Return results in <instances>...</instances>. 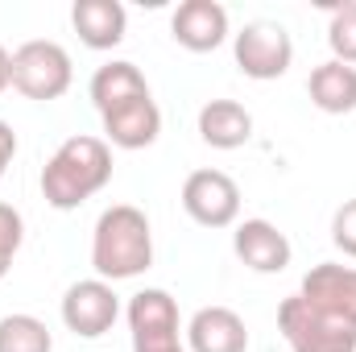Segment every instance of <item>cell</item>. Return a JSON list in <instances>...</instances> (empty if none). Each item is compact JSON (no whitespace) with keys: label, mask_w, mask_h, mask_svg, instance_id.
<instances>
[{"label":"cell","mask_w":356,"mask_h":352,"mask_svg":"<svg viewBox=\"0 0 356 352\" xmlns=\"http://www.w3.org/2000/svg\"><path fill=\"white\" fill-rule=\"evenodd\" d=\"M307 95L319 112L327 116H344V112H356V67L348 63H319L307 79Z\"/></svg>","instance_id":"2e32d148"},{"label":"cell","mask_w":356,"mask_h":352,"mask_svg":"<svg viewBox=\"0 0 356 352\" xmlns=\"http://www.w3.org/2000/svg\"><path fill=\"white\" fill-rule=\"evenodd\" d=\"M88 91H91L95 112H108V108H116V104H124V99H133V95H149V83H145V75L137 71V63L112 58V63H104V67L91 75Z\"/></svg>","instance_id":"e0dca14e"},{"label":"cell","mask_w":356,"mask_h":352,"mask_svg":"<svg viewBox=\"0 0 356 352\" xmlns=\"http://www.w3.org/2000/svg\"><path fill=\"white\" fill-rule=\"evenodd\" d=\"M332 245L356 262V199H344L332 216Z\"/></svg>","instance_id":"44dd1931"},{"label":"cell","mask_w":356,"mask_h":352,"mask_svg":"<svg viewBox=\"0 0 356 352\" xmlns=\"http://www.w3.org/2000/svg\"><path fill=\"white\" fill-rule=\"evenodd\" d=\"M99 120H104V141L116 150H149L162 137V108H158L154 91L99 112Z\"/></svg>","instance_id":"9c48e42d"},{"label":"cell","mask_w":356,"mask_h":352,"mask_svg":"<svg viewBox=\"0 0 356 352\" xmlns=\"http://www.w3.org/2000/svg\"><path fill=\"white\" fill-rule=\"evenodd\" d=\"M277 332L290 352H356V328L311 307L302 294L282 298L277 307Z\"/></svg>","instance_id":"3957f363"},{"label":"cell","mask_w":356,"mask_h":352,"mask_svg":"<svg viewBox=\"0 0 356 352\" xmlns=\"http://www.w3.org/2000/svg\"><path fill=\"white\" fill-rule=\"evenodd\" d=\"M199 137L211 150H241L253 141V112L236 99H207L199 108Z\"/></svg>","instance_id":"9a60e30c"},{"label":"cell","mask_w":356,"mask_h":352,"mask_svg":"<svg viewBox=\"0 0 356 352\" xmlns=\"http://www.w3.org/2000/svg\"><path fill=\"white\" fill-rule=\"evenodd\" d=\"M191 352H249V328L232 307H199L186 323Z\"/></svg>","instance_id":"4fadbf2b"},{"label":"cell","mask_w":356,"mask_h":352,"mask_svg":"<svg viewBox=\"0 0 356 352\" xmlns=\"http://www.w3.org/2000/svg\"><path fill=\"white\" fill-rule=\"evenodd\" d=\"M154 265V228L149 216L133 203H112L91 228V269L104 282L141 278Z\"/></svg>","instance_id":"7a4b0ae2"},{"label":"cell","mask_w":356,"mask_h":352,"mask_svg":"<svg viewBox=\"0 0 356 352\" xmlns=\"http://www.w3.org/2000/svg\"><path fill=\"white\" fill-rule=\"evenodd\" d=\"M71 83H75V67L58 42L33 38V42L13 50V88L25 99H38V104L63 99L71 91Z\"/></svg>","instance_id":"277c9868"},{"label":"cell","mask_w":356,"mask_h":352,"mask_svg":"<svg viewBox=\"0 0 356 352\" xmlns=\"http://www.w3.org/2000/svg\"><path fill=\"white\" fill-rule=\"evenodd\" d=\"M116 319H120V298H116L112 282H104V278H83L63 294V323L79 340L108 336Z\"/></svg>","instance_id":"ba28073f"},{"label":"cell","mask_w":356,"mask_h":352,"mask_svg":"<svg viewBox=\"0 0 356 352\" xmlns=\"http://www.w3.org/2000/svg\"><path fill=\"white\" fill-rule=\"evenodd\" d=\"M170 38L191 54L220 50L228 42V8L220 0H182L170 17Z\"/></svg>","instance_id":"30bf717a"},{"label":"cell","mask_w":356,"mask_h":352,"mask_svg":"<svg viewBox=\"0 0 356 352\" xmlns=\"http://www.w3.org/2000/svg\"><path fill=\"white\" fill-rule=\"evenodd\" d=\"M232 58H236L245 79H257V83L282 79L294 63V38L282 21H266V17L249 21L232 38Z\"/></svg>","instance_id":"5b68a950"},{"label":"cell","mask_w":356,"mask_h":352,"mask_svg":"<svg viewBox=\"0 0 356 352\" xmlns=\"http://www.w3.org/2000/svg\"><path fill=\"white\" fill-rule=\"evenodd\" d=\"M25 241V220L13 203H0V278L13 269V257Z\"/></svg>","instance_id":"ffe728a7"},{"label":"cell","mask_w":356,"mask_h":352,"mask_svg":"<svg viewBox=\"0 0 356 352\" xmlns=\"http://www.w3.org/2000/svg\"><path fill=\"white\" fill-rule=\"evenodd\" d=\"M182 211L203 228H232L241 216V186L224 170H191L182 182Z\"/></svg>","instance_id":"52a82bcc"},{"label":"cell","mask_w":356,"mask_h":352,"mask_svg":"<svg viewBox=\"0 0 356 352\" xmlns=\"http://www.w3.org/2000/svg\"><path fill=\"white\" fill-rule=\"evenodd\" d=\"M0 352H54V336L38 315H4L0 319Z\"/></svg>","instance_id":"ac0fdd59"},{"label":"cell","mask_w":356,"mask_h":352,"mask_svg":"<svg viewBox=\"0 0 356 352\" xmlns=\"http://www.w3.org/2000/svg\"><path fill=\"white\" fill-rule=\"evenodd\" d=\"M232 253L253 273H282L294 257L290 237L269 220H241L236 232H232Z\"/></svg>","instance_id":"7c38bea8"},{"label":"cell","mask_w":356,"mask_h":352,"mask_svg":"<svg viewBox=\"0 0 356 352\" xmlns=\"http://www.w3.org/2000/svg\"><path fill=\"white\" fill-rule=\"evenodd\" d=\"M13 158H17V133H13V125H8V120H0V178L8 175Z\"/></svg>","instance_id":"7402d4cb"},{"label":"cell","mask_w":356,"mask_h":352,"mask_svg":"<svg viewBox=\"0 0 356 352\" xmlns=\"http://www.w3.org/2000/svg\"><path fill=\"white\" fill-rule=\"evenodd\" d=\"M71 25L88 50H112L124 42L129 13L120 0H75L71 4Z\"/></svg>","instance_id":"5bb4252c"},{"label":"cell","mask_w":356,"mask_h":352,"mask_svg":"<svg viewBox=\"0 0 356 352\" xmlns=\"http://www.w3.org/2000/svg\"><path fill=\"white\" fill-rule=\"evenodd\" d=\"M298 294L311 307H319V311H327V315L356 328V265H340V262L311 265Z\"/></svg>","instance_id":"8fae6325"},{"label":"cell","mask_w":356,"mask_h":352,"mask_svg":"<svg viewBox=\"0 0 356 352\" xmlns=\"http://www.w3.org/2000/svg\"><path fill=\"white\" fill-rule=\"evenodd\" d=\"M327 46H332V58H336V63L356 67V0H344V4L332 8Z\"/></svg>","instance_id":"d6986e66"},{"label":"cell","mask_w":356,"mask_h":352,"mask_svg":"<svg viewBox=\"0 0 356 352\" xmlns=\"http://www.w3.org/2000/svg\"><path fill=\"white\" fill-rule=\"evenodd\" d=\"M112 182V145L104 137L75 133L42 166V199L54 211H75Z\"/></svg>","instance_id":"6da1fadb"},{"label":"cell","mask_w":356,"mask_h":352,"mask_svg":"<svg viewBox=\"0 0 356 352\" xmlns=\"http://www.w3.org/2000/svg\"><path fill=\"white\" fill-rule=\"evenodd\" d=\"M13 88V54L0 46V91H8Z\"/></svg>","instance_id":"603a6c76"},{"label":"cell","mask_w":356,"mask_h":352,"mask_svg":"<svg viewBox=\"0 0 356 352\" xmlns=\"http://www.w3.org/2000/svg\"><path fill=\"white\" fill-rule=\"evenodd\" d=\"M129 336L133 352H186L182 344V323H178V303L162 286H145L129 298Z\"/></svg>","instance_id":"8992f818"}]
</instances>
